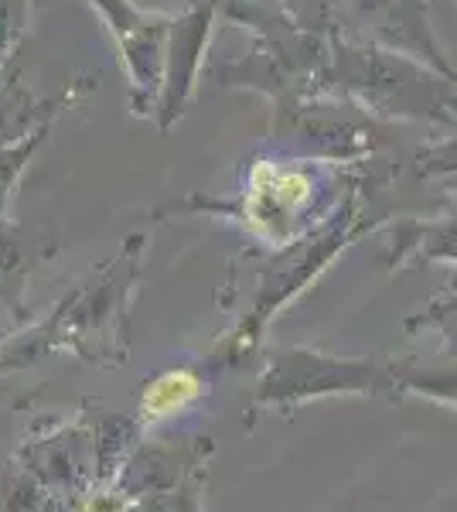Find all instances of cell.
I'll use <instances>...</instances> for the list:
<instances>
[{
	"label": "cell",
	"mask_w": 457,
	"mask_h": 512,
	"mask_svg": "<svg viewBox=\"0 0 457 512\" xmlns=\"http://www.w3.org/2000/svg\"><path fill=\"white\" fill-rule=\"evenodd\" d=\"M89 7L106 21V31H110L116 52H120L134 117L154 120L164 89L168 35L174 18L140 11L134 0H89Z\"/></svg>",
	"instance_id": "6da1fadb"
},
{
	"label": "cell",
	"mask_w": 457,
	"mask_h": 512,
	"mask_svg": "<svg viewBox=\"0 0 457 512\" xmlns=\"http://www.w3.org/2000/svg\"><path fill=\"white\" fill-rule=\"evenodd\" d=\"M215 24V4L195 0L185 14H174L171 35H168V65H164V89L157 103V127L171 130L174 123L185 117V106L195 93L198 72L205 62V48L212 38Z\"/></svg>",
	"instance_id": "7a4b0ae2"
},
{
	"label": "cell",
	"mask_w": 457,
	"mask_h": 512,
	"mask_svg": "<svg viewBox=\"0 0 457 512\" xmlns=\"http://www.w3.org/2000/svg\"><path fill=\"white\" fill-rule=\"evenodd\" d=\"M314 181L301 168H284V164H256L253 178L243 195V216L263 239H284L290 226L311 205Z\"/></svg>",
	"instance_id": "3957f363"
},
{
	"label": "cell",
	"mask_w": 457,
	"mask_h": 512,
	"mask_svg": "<svg viewBox=\"0 0 457 512\" xmlns=\"http://www.w3.org/2000/svg\"><path fill=\"white\" fill-rule=\"evenodd\" d=\"M202 379H198L191 369H168L147 383L144 396H140V424L144 427H157L164 420H174L178 414H185L191 403L202 396Z\"/></svg>",
	"instance_id": "277c9868"
},
{
	"label": "cell",
	"mask_w": 457,
	"mask_h": 512,
	"mask_svg": "<svg viewBox=\"0 0 457 512\" xmlns=\"http://www.w3.org/2000/svg\"><path fill=\"white\" fill-rule=\"evenodd\" d=\"M28 7L31 0H0V69L21 45L24 28H28Z\"/></svg>",
	"instance_id": "5b68a950"
}]
</instances>
